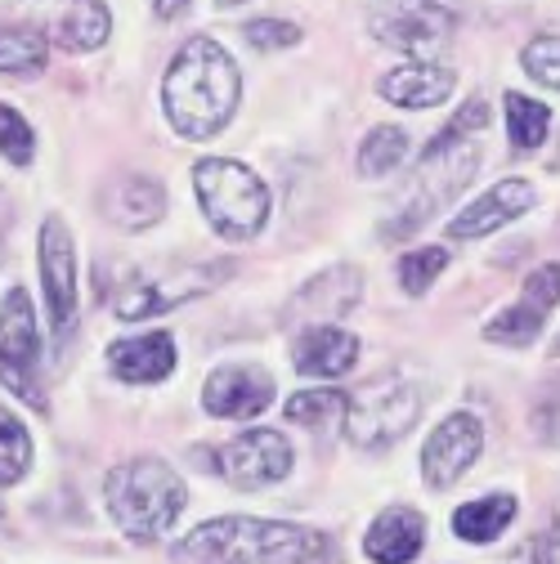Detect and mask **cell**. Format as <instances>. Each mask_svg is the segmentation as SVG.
<instances>
[{"label":"cell","instance_id":"6da1fadb","mask_svg":"<svg viewBox=\"0 0 560 564\" xmlns=\"http://www.w3.org/2000/svg\"><path fill=\"white\" fill-rule=\"evenodd\" d=\"M238 95H243L238 67L212 36H193L175 54L162 82L166 117L184 139H212L216 130H225L238 108Z\"/></svg>","mask_w":560,"mask_h":564},{"label":"cell","instance_id":"7a4b0ae2","mask_svg":"<svg viewBox=\"0 0 560 564\" xmlns=\"http://www.w3.org/2000/svg\"><path fill=\"white\" fill-rule=\"evenodd\" d=\"M323 555V538L301 524L225 516L206 520L171 546L175 564H305Z\"/></svg>","mask_w":560,"mask_h":564},{"label":"cell","instance_id":"3957f363","mask_svg":"<svg viewBox=\"0 0 560 564\" xmlns=\"http://www.w3.org/2000/svg\"><path fill=\"white\" fill-rule=\"evenodd\" d=\"M108 511L134 542H153L184 511V484L166 462H126L108 475Z\"/></svg>","mask_w":560,"mask_h":564},{"label":"cell","instance_id":"277c9868","mask_svg":"<svg viewBox=\"0 0 560 564\" xmlns=\"http://www.w3.org/2000/svg\"><path fill=\"white\" fill-rule=\"evenodd\" d=\"M193 184H197V202L229 242H247L265 229L269 220V193L265 184L238 166V162H225V158H212L193 171Z\"/></svg>","mask_w":560,"mask_h":564},{"label":"cell","instance_id":"5b68a950","mask_svg":"<svg viewBox=\"0 0 560 564\" xmlns=\"http://www.w3.org/2000/svg\"><path fill=\"white\" fill-rule=\"evenodd\" d=\"M475 166H480V153H475L471 139H457V144H431L427 158H422V171H417V180L395 202V216L386 225V238H403L417 225H427L431 210H440L444 202H453L471 184Z\"/></svg>","mask_w":560,"mask_h":564},{"label":"cell","instance_id":"8992f818","mask_svg":"<svg viewBox=\"0 0 560 564\" xmlns=\"http://www.w3.org/2000/svg\"><path fill=\"white\" fill-rule=\"evenodd\" d=\"M417 416H422V394L403 377H386L364 386L355 399L345 403V435L355 440V448H390L395 440H403Z\"/></svg>","mask_w":560,"mask_h":564},{"label":"cell","instance_id":"52a82bcc","mask_svg":"<svg viewBox=\"0 0 560 564\" xmlns=\"http://www.w3.org/2000/svg\"><path fill=\"white\" fill-rule=\"evenodd\" d=\"M234 264L220 260V264H184V269H158V273H139L130 278L121 296H117V318H153L162 310H175L202 292H212L220 278H229Z\"/></svg>","mask_w":560,"mask_h":564},{"label":"cell","instance_id":"ba28073f","mask_svg":"<svg viewBox=\"0 0 560 564\" xmlns=\"http://www.w3.org/2000/svg\"><path fill=\"white\" fill-rule=\"evenodd\" d=\"M36 364H41V340H36V323H32V301L23 288H14L0 301V381L19 399H28L32 408H45Z\"/></svg>","mask_w":560,"mask_h":564},{"label":"cell","instance_id":"9c48e42d","mask_svg":"<svg viewBox=\"0 0 560 564\" xmlns=\"http://www.w3.org/2000/svg\"><path fill=\"white\" fill-rule=\"evenodd\" d=\"M368 28L377 41L395 45V50H412V54H431L449 41L453 32V14L435 0H381L368 14Z\"/></svg>","mask_w":560,"mask_h":564},{"label":"cell","instance_id":"30bf717a","mask_svg":"<svg viewBox=\"0 0 560 564\" xmlns=\"http://www.w3.org/2000/svg\"><path fill=\"white\" fill-rule=\"evenodd\" d=\"M6 6L32 14L50 41L63 50H95L108 41V10L104 0H6Z\"/></svg>","mask_w":560,"mask_h":564},{"label":"cell","instance_id":"8fae6325","mask_svg":"<svg viewBox=\"0 0 560 564\" xmlns=\"http://www.w3.org/2000/svg\"><path fill=\"white\" fill-rule=\"evenodd\" d=\"M41 278H45V305L54 336H67L77 323V256L63 220L41 225Z\"/></svg>","mask_w":560,"mask_h":564},{"label":"cell","instance_id":"7c38bea8","mask_svg":"<svg viewBox=\"0 0 560 564\" xmlns=\"http://www.w3.org/2000/svg\"><path fill=\"white\" fill-rule=\"evenodd\" d=\"M216 470L234 488H265V484L283 479L292 470V448L278 431H247L234 444H225Z\"/></svg>","mask_w":560,"mask_h":564},{"label":"cell","instance_id":"4fadbf2b","mask_svg":"<svg viewBox=\"0 0 560 564\" xmlns=\"http://www.w3.org/2000/svg\"><path fill=\"white\" fill-rule=\"evenodd\" d=\"M480 448H484L480 421L466 416V412H453L449 421H440L435 435L422 448V475H427V484L431 488H453L471 470V462L480 457Z\"/></svg>","mask_w":560,"mask_h":564},{"label":"cell","instance_id":"5bb4252c","mask_svg":"<svg viewBox=\"0 0 560 564\" xmlns=\"http://www.w3.org/2000/svg\"><path fill=\"white\" fill-rule=\"evenodd\" d=\"M556 301H560V264H542V269H534L525 278L520 301L488 323L484 336L498 340V345H529L542 332V323L556 310Z\"/></svg>","mask_w":560,"mask_h":564},{"label":"cell","instance_id":"9a60e30c","mask_svg":"<svg viewBox=\"0 0 560 564\" xmlns=\"http://www.w3.org/2000/svg\"><path fill=\"white\" fill-rule=\"evenodd\" d=\"M202 403H206L212 416L247 421V416H256V412H265L273 403V377L265 368H251V364H229V368L206 377Z\"/></svg>","mask_w":560,"mask_h":564},{"label":"cell","instance_id":"2e32d148","mask_svg":"<svg viewBox=\"0 0 560 564\" xmlns=\"http://www.w3.org/2000/svg\"><path fill=\"white\" fill-rule=\"evenodd\" d=\"M534 206V184L529 180H503L494 184L480 202H471L466 210L449 220V238L457 242H471V238H484V234H498L503 225H511L516 216Z\"/></svg>","mask_w":560,"mask_h":564},{"label":"cell","instance_id":"e0dca14e","mask_svg":"<svg viewBox=\"0 0 560 564\" xmlns=\"http://www.w3.org/2000/svg\"><path fill=\"white\" fill-rule=\"evenodd\" d=\"M99 210L117 229H149L166 216V188L149 175H117L104 184Z\"/></svg>","mask_w":560,"mask_h":564},{"label":"cell","instance_id":"ac0fdd59","mask_svg":"<svg viewBox=\"0 0 560 564\" xmlns=\"http://www.w3.org/2000/svg\"><path fill=\"white\" fill-rule=\"evenodd\" d=\"M453 86H457V77L444 63H403L381 77V99H390L399 108H435L453 95Z\"/></svg>","mask_w":560,"mask_h":564},{"label":"cell","instance_id":"d6986e66","mask_svg":"<svg viewBox=\"0 0 560 564\" xmlns=\"http://www.w3.org/2000/svg\"><path fill=\"white\" fill-rule=\"evenodd\" d=\"M108 364L121 381H134V386H149V381H162L171 377L175 368V340L166 332H144V336H130V340H117L108 349Z\"/></svg>","mask_w":560,"mask_h":564},{"label":"cell","instance_id":"ffe728a7","mask_svg":"<svg viewBox=\"0 0 560 564\" xmlns=\"http://www.w3.org/2000/svg\"><path fill=\"white\" fill-rule=\"evenodd\" d=\"M359 359V340L336 323H314L301 340H297V368L305 377H341Z\"/></svg>","mask_w":560,"mask_h":564},{"label":"cell","instance_id":"44dd1931","mask_svg":"<svg viewBox=\"0 0 560 564\" xmlns=\"http://www.w3.org/2000/svg\"><path fill=\"white\" fill-rule=\"evenodd\" d=\"M427 542V520L417 511H381V520L373 524V533L364 538V551L377 560V564H408Z\"/></svg>","mask_w":560,"mask_h":564},{"label":"cell","instance_id":"7402d4cb","mask_svg":"<svg viewBox=\"0 0 560 564\" xmlns=\"http://www.w3.org/2000/svg\"><path fill=\"white\" fill-rule=\"evenodd\" d=\"M364 282H359V269H327L323 278H314L310 288L297 296L292 305V318H345L349 305L359 301Z\"/></svg>","mask_w":560,"mask_h":564},{"label":"cell","instance_id":"603a6c76","mask_svg":"<svg viewBox=\"0 0 560 564\" xmlns=\"http://www.w3.org/2000/svg\"><path fill=\"white\" fill-rule=\"evenodd\" d=\"M516 516V498H507V492H494V498H480V502H466L453 511V529L457 538L466 542H494Z\"/></svg>","mask_w":560,"mask_h":564},{"label":"cell","instance_id":"cb8c5ba5","mask_svg":"<svg viewBox=\"0 0 560 564\" xmlns=\"http://www.w3.org/2000/svg\"><path fill=\"white\" fill-rule=\"evenodd\" d=\"M45 67V32L36 28H0V73L36 77Z\"/></svg>","mask_w":560,"mask_h":564},{"label":"cell","instance_id":"d4e9b609","mask_svg":"<svg viewBox=\"0 0 560 564\" xmlns=\"http://www.w3.org/2000/svg\"><path fill=\"white\" fill-rule=\"evenodd\" d=\"M345 403L349 399L341 390H301L288 403V416L297 421V426H305V431H332V426H341Z\"/></svg>","mask_w":560,"mask_h":564},{"label":"cell","instance_id":"484cf974","mask_svg":"<svg viewBox=\"0 0 560 564\" xmlns=\"http://www.w3.org/2000/svg\"><path fill=\"white\" fill-rule=\"evenodd\" d=\"M408 158V134L399 126H381L364 139V149H359V175L377 180V175H390L399 162Z\"/></svg>","mask_w":560,"mask_h":564},{"label":"cell","instance_id":"4316f807","mask_svg":"<svg viewBox=\"0 0 560 564\" xmlns=\"http://www.w3.org/2000/svg\"><path fill=\"white\" fill-rule=\"evenodd\" d=\"M32 466V440L14 412L0 408V484H19Z\"/></svg>","mask_w":560,"mask_h":564},{"label":"cell","instance_id":"83f0119b","mask_svg":"<svg viewBox=\"0 0 560 564\" xmlns=\"http://www.w3.org/2000/svg\"><path fill=\"white\" fill-rule=\"evenodd\" d=\"M547 121H551V112L538 99L507 95V126H511V144L516 149H538L547 139Z\"/></svg>","mask_w":560,"mask_h":564},{"label":"cell","instance_id":"f1b7e54d","mask_svg":"<svg viewBox=\"0 0 560 564\" xmlns=\"http://www.w3.org/2000/svg\"><path fill=\"white\" fill-rule=\"evenodd\" d=\"M444 269H449V251L444 247H417V251H408L399 260V282H403V292L422 296Z\"/></svg>","mask_w":560,"mask_h":564},{"label":"cell","instance_id":"f546056e","mask_svg":"<svg viewBox=\"0 0 560 564\" xmlns=\"http://www.w3.org/2000/svg\"><path fill=\"white\" fill-rule=\"evenodd\" d=\"M525 73L551 90H560V36H534L525 45Z\"/></svg>","mask_w":560,"mask_h":564},{"label":"cell","instance_id":"4dcf8cb0","mask_svg":"<svg viewBox=\"0 0 560 564\" xmlns=\"http://www.w3.org/2000/svg\"><path fill=\"white\" fill-rule=\"evenodd\" d=\"M32 126L23 121V112H14L10 104H0V153H6L14 166L32 162Z\"/></svg>","mask_w":560,"mask_h":564},{"label":"cell","instance_id":"1f68e13d","mask_svg":"<svg viewBox=\"0 0 560 564\" xmlns=\"http://www.w3.org/2000/svg\"><path fill=\"white\" fill-rule=\"evenodd\" d=\"M247 41L256 50H283V45H297L301 41V28L297 23H283V19H256V23H247Z\"/></svg>","mask_w":560,"mask_h":564},{"label":"cell","instance_id":"d6a6232c","mask_svg":"<svg viewBox=\"0 0 560 564\" xmlns=\"http://www.w3.org/2000/svg\"><path fill=\"white\" fill-rule=\"evenodd\" d=\"M480 126H488V104L484 99H471L444 130H440V139H435V144H457V139L466 134V130H480Z\"/></svg>","mask_w":560,"mask_h":564},{"label":"cell","instance_id":"836d02e7","mask_svg":"<svg viewBox=\"0 0 560 564\" xmlns=\"http://www.w3.org/2000/svg\"><path fill=\"white\" fill-rule=\"evenodd\" d=\"M547 564H560V507H556V516H551V533H547Z\"/></svg>","mask_w":560,"mask_h":564},{"label":"cell","instance_id":"e575fe53","mask_svg":"<svg viewBox=\"0 0 560 564\" xmlns=\"http://www.w3.org/2000/svg\"><path fill=\"white\" fill-rule=\"evenodd\" d=\"M189 10V0H158V14L162 19H175V14H184Z\"/></svg>","mask_w":560,"mask_h":564},{"label":"cell","instance_id":"d590c367","mask_svg":"<svg viewBox=\"0 0 560 564\" xmlns=\"http://www.w3.org/2000/svg\"><path fill=\"white\" fill-rule=\"evenodd\" d=\"M538 551H542V546H538V542H529V546L516 555V564H538Z\"/></svg>","mask_w":560,"mask_h":564},{"label":"cell","instance_id":"8d00e7d4","mask_svg":"<svg viewBox=\"0 0 560 564\" xmlns=\"http://www.w3.org/2000/svg\"><path fill=\"white\" fill-rule=\"evenodd\" d=\"M220 6H238V0H220Z\"/></svg>","mask_w":560,"mask_h":564},{"label":"cell","instance_id":"74e56055","mask_svg":"<svg viewBox=\"0 0 560 564\" xmlns=\"http://www.w3.org/2000/svg\"><path fill=\"white\" fill-rule=\"evenodd\" d=\"M556 355H560V336H556Z\"/></svg>","mask_w":560,"mask_h":564}]
</instances>
